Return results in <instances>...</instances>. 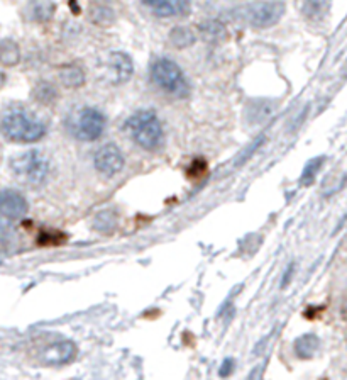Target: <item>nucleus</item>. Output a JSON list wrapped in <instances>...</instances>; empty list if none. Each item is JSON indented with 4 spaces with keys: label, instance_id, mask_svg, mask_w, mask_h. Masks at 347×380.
Segmentation results:
<instances>
[{
    "label": "nucleus",
    "instance_id": "27",
    "mask_svg": "<svg viewBox=\"0 0 347 380\" xmlns=\"http://www.w3.org/2000/svg\"><path fill=\"white\" fill-rule=\"evenodd\" d=\"M294 269H295V265H290L286 269L285 277H283V281H282V287H286L288 286V282H290V278H291V274H294Z\"/></svg>",
    "mask_w": 347,
    "mask_h": 380
},
{
    "label": "nucleus",
    "instance_id": "1",
    "mask_svg": "<svg viewBox=\"0 0 347 380\" xmlns=\"http://www.w3.org/2000/svg\"><path fill=\"white\" fill-rule=\"evenodd\" d=\"M0 135L14 143H36L44 137L46 126L26 111H9L0 118Z\"/></svg>",
    "mask_w": 347,
    "mask_h": 380
},
{
    "label": "nucleus",
    "instance_id": "6",
    "mask_svg": "<svg viewBox=\"0 0 347 380\" xmlns=\"http://www.w3.org/2000/svg\"><path fill=\"white\" fill-rule=\"evenodd\" d=\"M286 6L283 0H261L248 11V20L256 29H270L276 26L285 16Z\"/></svg>",
    "mask_w": 347,
    "mask_h": 380
},
{
    "label": "nucleus",
    "instance_id": "5",
    "mask_svg": "<svg viewBox=\"0 0 347 380\" xmlns=\"http://www.w3.org/2000/svg\"><path fill=\"white\" fill-rule=\"evenodd\" d=\"M12 172L18 175L19 180L29 183V185H41L49 173V163L36 149L26 152L15 157L11 161Z\"/></svg>",
    "mask_w": 347,
    "mask_h": 380
},
{
    "label": "nucleus",
    "instance_id": "2",
    "mask_svg": "<svg viewBox=\"0 0 347 380\" xmlns=\"http://www.w3.org/2000/svg\"><path fill=\"white\" fill-rule=\"evenodd\" d=\"M125 128H127L129 135L141 148L149 149H158L163 143V124L160 118L156 116V112L149 111V109H141L136 111L132 116H129V119L125 121Z\"/></svg>",
    "mask_w": 347,
    "mask_h": 380
},
{
    "label": "nucleus",
    "instance_id": "7",
    "mask_svg": "<svg viewBox=\"0 0 347 380\" xmlns=\"http://www.w3.org/2000/svg\"><path fill=\"white\" fill-rule=\"evenodd\" d=\"M95 168L106 177H114L124 168V154L120 152L119 146L106 145L97 149L94 158Z\"/></svg>",
    "mask_w": 347,
    "mask_h": 380
},
{
    "label": "nucleus",
    "instance_id": "28",
    "mask_svg": "<svg viewBox=\"0 0 347 380\" xmlns=\"http://www.w3.org/2000/svg\"><path fill=\"white\" fill-rule=\"evenodd\" d=\"M4 83H6V75H4V73H0V87H2Z\"/></svg>",
    "mask_w": 347,
    "mask_h": 380
},
{
    "label": "nucleus",
    "instance_id": "17",
    "mask_svg": "<svg viewBox=\"0 0 347 380\" xmlns=\"http://www.w3.org/2000/svg\"><path fill=\"white\" fill-rule=\"evenodd\" d=\"M31 95L36 102L43 104V106H51V104L56 102L58 97H60V92H58L54 83L48 80H41L36 83Z\"/></svg>",
    "mask_w": 347,
    "mask_h": 380
},
{
    "label": "nucleus",
    "instance_id": "22",
    "mask_svg": "<svg viewBox=\"0 0 347 380\" xmlns=\"http://www.w3.org/2000/svg\"><path fill=\"white\" fill-rule=\"evenodd\" d=\"M325 161V157H317V158H312L310 161L305 165L303 172H302V183L303 185H310V183L313 182V178L317 177V173L320 172L322 165H324Z\"/></svg>",
    "mask_w": 347,
    "mask_h": 380
},
{
    "label": "nucleus",
    "instance_id": "18",
    "mask_svg": "<svg viewBox=\"0 0 347 380\" xmlns=\"http://www.w3.org/2000/svg\"><path fill=\"white\" fill-rule=\"evenodd\" d=\"M20 61V48L19 44L15 43L11 37H6V39H0V65L11 66L19 65Z\"/></svg>",
    "mask_w": 347,
    "mask_h": 380
},
{
    "label": "nucleus",
    "instance_id": "10",
    "mask_svg": "<svg viewBox=\"0 0 347 380\" xmlns=\"http://www.w3.org/2000/svg\"><path fill=\"white\" fill-rule=\"evenodd\" d=\"M143 4L160 18H182L191 9L190 0H143Z\"/></svg>",
    "mask_w": 347,
    "mask_h": 380
},
{
    "label": "nucleus",
    "instance_id": "26",
    "mask_svg": "<svg viewBox=\"0 0 347 380\" xmlns=\"http://www.w3.org/2000/svg\"><path fill=\"white\" fill-rule=\"evenodd\" d=\"M232 367H234V360H232V358H229V360H225V362L222 363V370H220V375H222V377H224L225 374H229V372L232 370Z\"/></svg>",
    "mask_w": 347,
    "mask_h": 380
},
{
    "label": "nucleus",
    "instance_id": "12",
    "mask_svg": "<svg viewBox=\"0 0 347 380\" xmlns=\"http://www.w3.org/2000/svg\"><path fill=\"white\" fill-rule=\"evenodd\" d=\"M23 14L31 23L46 24L56 14V4L53 0H29Z\"/></svg>",
    "mask_w": 347,
    "mask_h": 380
},
{
    "label": "nucleus",
    "instance_id": "20",
    "mask_svg": "<svg viewBox=\"0 0 347 380\" xmlns=\"http://www.w3.org/2000/svg\"><path fill=\"white\" fill-rule=\"evenodd\" d=\"M195 41H196V36L190 27L177 26V27L171 29L170 43L173 44L175 48H178V49L190 48V46L195 44Z\"/></svg>",
    "mask_w": 347,
    "mask_h": 380
},
{
    "label": "nucleus",
    "instance_id": "21",
    "mask_svg": "<svg viewBox=\"0 0 347 380\" xmlns=\"http://www.w3.org/2000/svg\"><path fill=\"white\" fill-rule=\"evenodd\" d=\"M117 219H119V217H117L115 212L112 211V209H107V211L99 212V214L95 216L94 228L100 233H111L114 231L117 226Z\"/></svg>",
    "mask_w": 347,
    "mask_h": 380
},
{
    "label": "nucleus",
    "instance_id": "8",
    "mask_svg": "<svg viewBox=\"0 0 347 380\" xmlns=\"http://www.w3.org/2000/svg\"><path fill=\"white\" fill-rule=\"evenodd\" d=\"M108 78L114 85H124L132 78L134 61L127 53L112 51L108 54Z\"/></svg>",
    "mask_w": 347,
    "mask_h": 380
},
{
    "label": "nucleus",
    "instance_id": "3",
    "mask_svg": "<svg viewBox=\"0 0 347 380\" xmlns=\"http://www.w3.org/2000/svg\"><path fill=\"white\" fill-rule=\"evenodd\" d=\"M151 78L165 94L175 99H187L190 95V83L177 61L170 58H158L151 65Z\"/></svg>",
    "mask_w": 347,
    "mask_h": 380
},
{
    "label": "nucleus",
    "instance_id": "15",
    "mask_svg": "<svg viewBox=\"0 0 347 380\" xmlns=\"http://www.w3.org/2000/svg\"><path fill=\"white\" fill-rule=\"evenodd\" d=\"M332 7V0H305L303 16L312 23H320L327 18Z\"/></svg>",
    "mask_w": 347,
    "mask_h": 380
},
{
    "label": "nucleus",
    "instance_id": "24",
    "mask_svg": "<svg viewBox=\"0 0 347 380\" xmlns=\"http://www.w3.org/2000/svg\"><path fill=\"white\" fill-rule=\"evenodd\" d=\"M66 238L58 231H43V235L39 238V243L44 246H56L65 241Z\"/></svg>",
    "mask_w": 347,
    "mask_h": 380
},
{
    "label": "nucleus",
    "instance_id": "19",
    "mask_svg": "<svg viewBox=\"0 0 347 380\" xmlns=\"http://www.w3.org/2000/svg\"><path fill=\"white\" fill-rule=\"evenodd\" d=\"M200 35H202L203 41L210 44L222 43V41L227 37V31H225V26L220 20H205V23L200 26Z\"/></svg>",
    "mask_w": 347,
    "mask_h": 380
},
{
    "label": "nucleus",
    "instance_id": "16",
    "mask_svg": "<svg viewBox=\"0 0 347 380\" xmlns=\"http://www.w3.org/2000/svg\"><path fill=\"white\" fill-rule=\"evenodd\" d=\"M320 348V338L313 333H307V335H302L295 340V353L298 358H303V360H308L313 355L319 352Z\"/></svg>",
    "mask_w": 347,
    "mask_h": 380
},
{
    "label": "nucleus",
    "instance_id": "14",
    "mask_svg": "<svg viewBox=\"0 0 347 380\" xmlns=\"http://www.w3.org/2000/svg\"><path fill=\"white\" fill-rule=\"evenodd\" d=\"M58 78H60L61 85L65 87V89H80L87 82L85 72H83L82 66L77 63L63 65L60 72H58Z\"/></svg>",
    "mask_w": 347,
    "mask_h": 380
},
{
    "label": "nucleus",
    "instance_id": "23",
    "mask_svg": "<svg viewBox=\"0 0 347 380\" xmlns=\"http://www.w3.org/2000/svg\"><path fill=\"white\" fill-rule=\"evenodd\" d=\"M14 228H12L11 219L0 217V245H9L14 240Z\"/></svg>",
    "mask_w": 347,
    "mask_h": 380
},
{
    "label": "nucleus",
    "instance_id": "11",
    "mask_svg": "<svg viewBox=\"0 0 347 380\" xmlns=\"http://www.w3.org/2000/svg\"><path fill=\"white\" fill-rule=\"evenodd\" d=\"M78 348L73 341H60L44 350L43 360L48 365H66L77 357Z\"/></svg>",
    "mask_w": 347,
    "mask_h": 380
},
{
    "label": "nucleus",
    "instance_id": "25",
    "mask_svg": "<svg viewBox=\"0 0 347 380\" xmlns=\"http://www.w3.org/2000/svg\"><path fill=\"white\" fill-rule=\"evenodd\" d=\"M205 170H207V163L203 160H195L188 166V175H190L191 178H200L205 173Z\"/></svg>",
    "mask_w": 347,
    "mask_h": 380
},
{
    "label": "nucleus",
    "instance_id": "13",
    "mask_svg": "<svg viewBox=\"0 0 347 380\" xmlns=\"http://www.w3.org/2000/svg\"><path fill=\"white\" fill-rule=\"evenodd\" d=\"M89 18L95 26L108 27L114 24L115 11L111 4L106 2V0H95V2L90 4Z\"/></svg>",
    "mask_w": 347,
    "mask_h": 380
},
{
    "label": "nucleus",
    "instance_id": "4",
    "mask_svg": "<svg viewBox=\"0 0 347 380\" xmlns=\"http://www.w3.org/2000/svg\"><path fill=\"white\" fill-rule=\"evenodd\" d=\"M107 119L97 107H83L68 121L70 133L80 141H95L106 131Z\"/></svg>",
    "mask_w": 347,
    "mask_h": 380
},
{
    "label": "nucleus",
    "instance_id": "9",
    "mask_svg": "<svg viewBox=\"0 0 347 380\" xmlns=\"http://www.w3.org/2000/svg\"><path fill=\"white\" fill-rule=\"evenodd\" d=\"M27 212V200L18 190H0V214L7 219H20Z\"/></svg>",
    "mask_w": 347,
    "mask_h": 380
}]
</instances>
